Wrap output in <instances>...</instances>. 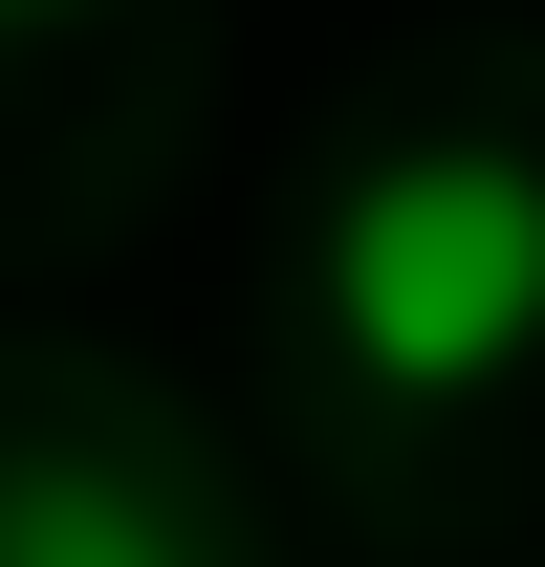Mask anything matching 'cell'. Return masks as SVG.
I'll return each instance as SVG.
<instances>
[{"mask_svg": "<svg viewBox=\"0 0 545 567\" xmlns=\"http://www.w3.org/2000/svg\"><path fill=\"white\" fill-rule=\"evenodd\" d=\"M328 306H349V350L414 371V393L524 371L545 350V175L524 153H371L328 197Z\"/></svg>", "mask_w": 545, "mask_h": 567, "instance_id": "1", "label": "cell"}, {"mask_svg": "<svg viewBox=\"0 0 545 567\" xmlns=\"http://www.w3.org/2000/svg\"><path fill=\"white\" fill-rule=\"evenodd\" d=\"M0 567H197V524L110 458H0Z\"/></svg>", "mask_w": 545, "mask_h": 567, "instance_id": "2", "label": "cell"}, {"mask_svg": "<svg viewBox=\"0 0 545 567\" xmlns=\"http://www.w3.org/2000/svg\"><path fill=\"white\" fill-rule=\"evenodd\" d=\"M0 22H22V0H0Z\"/></svg>", "mask_w": 545, "mask_h": 567, "instance_id": "3", "label": "cell"}]
</instances>
